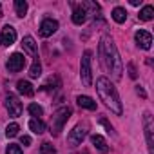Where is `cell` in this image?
Masks as SVG:
<instances>
[{
	"label": "cell",
	"mask_w": 154,
	"mask_h": 154,
	"mask_svg": "<svg viewBox=\"0 0 154 154\" xmlns=\"http://www.w3.org/2000/svg\"><path fill=\"white\" fill-rule=\"evenodd\" d=\"M24 65H26V58H24L22 53H13L8 60V63H6L9 72H18V71L24 69Z\"/></svg>",
	"instance_id": "obj_7"
},
{
	"label": "cell",
	"mask_w": 154,
	"mask_h": 154,
	"mask_svg": "<svg viewBox=\"0 0 154 154\" xmlns=\"http://www.w3.org/2000/svg\"><path fill=\"white\" fill-rule=\"evenodd\" d=\"M143 129H145V138H147V147L149 152H154V123H152V116L150 112H145L143 116Z\"/></svg>",
	"instance_id": "obj_6"
},
{
	"label": "cell",
	"mask_w": 154,
	"mask_h": 154,
	"mask_svg": "<svg viewBox=\"0 0 154 154\" xmlns=\"http://www.w3.org/2000/svg\"><path fill=\"white\" fill-rule=\"evenodd\" d=\"M18 131H20L18 123H9V125L6 127V136H8V138H15V136L18 134Z\"/></svg>",
	"instance_id": "obj_23"
},
{
	"label": "cell",
	"mask_w": 154,
	"mask_h": 154,
	"mask_svg": "<svg viewBox=\"0 0 154 154\" xmlns=\"http://www.w3.org/2000/svg\"><path fill=\"white\" fill-rule=\"evenodd\" d=\"M98 54H100V62L103 65V69L107 72H111L112 78L120 80L122 72H123V63L120 58V53L112 42V38L109 35H103L100 38V47H98Z\"/></svg>",
	"instance_id": "obj_1"
},
{
	"label": "cell",
	"mask_w": 154,
	"mask_h": 154,
	"mask_svg": "<svg viewBox=\"0 0 154 154\" xmlns=\"http://www.w3.org/2000/svg\"><path fill=\"white\" fill-rule=\"evenodd\" d=\"M17 89H18V93L24 94V96H33V94H35V89H33L31 82H27V80H18Z\"/></svg>",
	"instance_id": "obj_13"
},
{
	"label": "cell",
	"mask_w": 154,
	"mask_h": 154,
	"mask_svg": "<svg viewBox=\"0 0 154 154\" xmlns=\"http://www.w3.org/2000/svg\"><path fill=\"white\" fill-rule=\"evenodd\" d=\"M85 20H87V13L82 9V6L74 8V11H72V22L76 26H82V24H85Z\"/></svg>",
	"instance_id": "obj_15"
},
{
	"label": "cell",
	"mask_w": 154,
	"mask_h": 154,
	"mask_svg": "<svg viewBox=\"0 0 154 154\" xmlns=\"http://www.w3.org/2000/svg\"><path fill=\"white\" fill-rule=\"evenodd\" d=\"M15 11H17V17H26V13H27L26 0H15Z\"/></svg>",
	"instance_id": "obj_21"
},
{
	"label": "cell",
	"mask_w": 154,
	"mask_h": 154,
	"mask_svg": "<svg viewBox=\"0 0 154 154\" xmlns=\"http://www.w3.org/2000/svg\"><path fill=\"white\" fill-rule=\"evenodd\" d=\"M85 136H87V125L84 123H80V125H76L71 132H69V136H67V143L71 145V147H76V145H80L84 140H85Z\"/></svg>",
	"instance_id": "obj_5"
},
{
	"label": "cell",
	"mask_w": 154,
	"mask_h": 154,
	"mask_svg": "<svg viewBox=\"0 0 154 154\" xmlns=\"http://www.w3.org/2000/svg\"><path fill=\"white\" fill-rule=\"evenodd\" d=\"M91 51H85L84 56H82V62H80V78L84 82L85 87H89L93 84V71H91Z\"/></svg>",
	"instance_id": "obj_4"
},
{
	"label": "cell",
	"mask_w": 154,
	"mask_h": 154,
	"mask_svg": "<svg viewBox=\"0 0 154 154\" xmlns=\"http://www.w3.org/2000/svg\"><path fill=\"white\" fill-rule=\"evenodd\" d=\"M129 76H131V78H136V69H134L132 63H129Z\"/></svg>",
	"instance_id": "obj_27"
},
{
	"label": "cell",
	"mask_w": 154,
	"mask_h": 154,
	"mask_svg": "<svg viewBox=\"0 0 154 154\" xmlns=\"http://www.w3.org/2000/svg\"><path fill=\"white\" fill-rule=\"evenodd\" d=\"M136 93H138V94H140V96H141V98H147V93H145V91H143V89H141V87H140V85H138V87H136Z\"/></svg>",
	"instance_id": "obj_28"
},
{
	"label": "cell",
	"mask_w": 154,
	"mask_h": 154,
	"mask_svg": "<svg viewBox=\"0 0 154 154\" xmlns=\"http://www.w3.org/2000/svg\"><path fill=\"white\" fill-rule=\"evenodd\" d=\"M69 118H71V109H69V107H60V109L53 114V120H51V134H53V136H58Z\"/></svg>",
	"instance_id": "obj_3"
},
{
	"label": "cell",
	"mask_w": 154,
	"mask_h": 154,
	"mask_svg": "<svg viewBox=\"0 0 154 154\" xmlns=\"http://www.w3.org/2000/svg\"><path fill=\"white\" fill-rule=\"evenodd\" d=\"M0 17H2V6H0Z\"/></svg>",
	"instance_id": "obj_31"
},
{
	"label": "cell",
	"mask_w": 154,
	"mask_h": 154,
	"mask_svg": "<svg viewBox=\"0 0 154 154\" xmlns=\"http://www.w3.org/2000/svg\"><path fill=\"white\" fill-rule=\"evenodd\" d=\"M29 129H31L35 134H42V132L45 131V123H44L40 118H33V120L29 122Z\"/></svg>",
	"instance_id": "obj_18"
},
{
	"label": "cell",
	"mask_w": 154,
	"mask_h": 154,
	"mask_svg": "<svg viewBox=\"0 0 154 154\" xmlns=\"http://www.w3.org/2000/svg\"><path fill=\"white\" fill-rule=\"evenodd\" d=\"M91 141H93V145H94L102 154L109 152V145H107V141L103 140V136H100V134H93V136H91Z\"/></svg>",
	"instance_id": "obj_12"
},
{
	"label": "cell",
	"mask_w": 154,
	"mask_h": 154,
	"mask_svg": "<svg viewBox=\"0 0 154 154\" xmlns=\"http://www.w3.org/2000/svg\"><path fill=\"white\" fill-rule=\"evenodd\" d=\"M40 74H42V63H40V58H38V56H35L33 65L29 67V76H31V78H38Z\"/></svg>",
	"instance_id": "obj_19"
},
{
	"label": "cell",
	"mask_w": 154,
	"mask_h": 154,
	"mask_svg": "<svg viewBox=\"0 0 154 154\" xmlns=\"http://www.w3.org/2000/svg\"><path fill=\"white\" fill-rule=\"evenodd\" d=\"M134 38H136L138 47H141V49H145V51L150 49V45H152V36H150L149 31H145V29H138L136 35H134Z\"/></svg>",
	"instance_id": "obj_10"
},
{
	"label": "cell",
	"mask_w": 154,
	"mask_h": 154,
	"mask_svg": "<svg viewBox=\"0 0 154 154\" xmlns=\"http://www.w3.org/2000/svg\"><path fill=\"white\" fill-rule=\"evenodd\" d=\"M111 17H112V20H114V22L123 24V22L127 20V11H125L123 8H114V9H112V13H111Z\"/></svg>",
	"instance_id": "obj_17"
},
{
	"label": "cell",
	"mask_w": 154,
	"mask_h": 154,
	"mask_svg": "<svg viewBox=\"0 0 154 154\" xmlns=\"http://www.w3.org/2000/svg\"><path fill=\"white\" fill-rule=\"evenodd\" d=\"M76 103H78L80 107H84V109H89V111H94L96 109V102L91 96H85V94H82V96L76 98Z\"/></svg>",
	"instance_id": "obj_14"
},
{
	"label": "cell",
	"mask_w": 154,
	"mask_h": 154,
	"mask_svg": "<svg viewBox=\"0 0 154 154\" xmlns=\"http://www.w3.org/2000/svg\"><path fill=\"white\" fill-rule=\"evenodd\" d=\"M27 111H29V114L35 116V118H40V116L44 114V109H42L38 103H31V105L27 107Z\"/></svg>",
	"instance_id": "obj_22"
},
{
	"label": "cell",
	"mask_w": 154,
	"mask_h": 154,
	"mask_svg": "<svg viewBox=\"0 0 154 154\" xmlns=\"http://www.w3.org/2000/svg\"><path fill=\"white\" fill-rule=\"evenodd\" d=\"M22 45H24V51L26 53H29L31 56H36V42H35L33 36H26L22 40Z\"/></svg>",
	"instance_id": "obj_16"
},
{
	"label": "cell",
	"mask_w": 154,
	"mask_h": 154,
	"mask_svg": "<svg viewBox=\"0 0 154 154\" xmlns=\"http://www.w3.org/2000/svg\"><path fill=\"white\" fill-rule=\"evenodd\" d=\"M20 143L26 145V147H29V145H31V138H29V136H22V138H20Z\"/></svg>",
	"instance_id": "obj_26"
},
{
	"label": "cell",
	"mask_w": 154,
	"mask_h": 154,
	"mask_svg": "<svg viewBox=\"0 0 154 154\" xmlns=\"http://www.w3.org/2000/svg\"><path fill=\"white\" fill-rule=\"evenodd\" d=\"M96 91H98L100 100H102L114 114H122V102H120L118 91H116V87L111 84V80L107 78V76H100V78L96 80Z\"/></svg>",
	"instance_id": "obj_2"
},
{
	"label": "cell",
	"mask_w": 154,
	"mask_h": 154,
	"mask_svg": "<svg viewBox=\"0 0 154 154\" xmlns=\"http://www.w3.org/2000/svg\"><path fill=\"white\" fill-rule=\"evenodd\" d=\"M131 4H132V6H140V4H141V0H131Z\"/></svg>",
	"instance_id": "obj_30"
},
{
	"label": "cell",
	"mask_w": 154,
	"mask_h": 154,
	"mask_svg": "<svg viewBox=\"0 0 154 154\" xmlns=\"http://www.w3.org/2000/svg\"><path fill=\"white\" fill-rule=\"evenodd\" d=\"M102 125H105V127H107V131H109V132H112V125H111L107 120H102Z\"/></svg>",
	"instance_id": "obj_29"
},
{
	"label": "cell",
	"mask_w": 154,
	"mask_h": 154,
	"mask_svg": "<svg viewBox=\"0 0 154 154\" xmlns=\"http://www.w3.org/2000/svg\"><path fill=\"white\" fill-rule=\"evenodd\" d=\"M140 20H143V22H149V20H152L154 18V8L152 6H145L141 11H140Z\"/></svg>",
	"instance_id": "obj_20"
},
{
	"label": "cell",
	"mask_w": 154,
	"mask_h": 154,
	"mask_svg": "<svg viewBox=\"0 0 154 154\" xmlns=\"http://www.w3.org/2000/svg\"><path fill=\"white\" fill-rule=\"evenodd\" d=\"M6 109H8L9 116H13V118H18L22 114V103H20V100L15 94H8L6 96Z\"/></svg>",
	"instance_id": "obj_8"
},
{
	"label": "cell",
	"mask_w": 154,
	"mask_h": 154,
	"mask_svg": "<svg viewBox=\"0 0 154 154\" xmlns=\"http://www.w3.org/2000/svg\"><path fill=\"white\" fill-rule=\"evenodd\" d=\"M40 152H42V154H56V149H54L49 141H45V143H42Z\"/></svg>",
	"instance_id": "obj_24"
},
{
	"label": "cell",
	"mask_w": 154,
	"mask_h": 154,
	"mask_svg": "<svg viewBox=\"0 0 154 154\" xmlns=\"http://www.w3.org/2000/svg\"><path fill=\"white\" fill-rule=\"evenodd\" d=\"M6 154H22V149H20V145L9 143V145H8V149H6Z\"/></svg>",
	"instance_id": "obj_25"
},
{
	"label": "cell",
	"mask_w": 154,
	"mask_h": 154,
	"mask_svg": "<svg viewBox=\"0 0 154 154\" xmlns=\"http://www.w3.org/2000/svg\"><path fill=\"white\" fill-rule=\"evenodd\" d=\"M15 40H17V29L13 26H9V24L4 26L2 35H0V44H2L4 47H9V45L15 44Z\"/></svg>",
	"instance_id": "obj_9"
},
{
	"label": "cell",
	"mask_w": 154,
	"mask_h": 154,
	"mask_svg": "<svg viewBox=\"0 0 154 154\" xmlns=\"http://www.w3.org/2000/svg\"><path fill=\"white\" fill-rule=\"evenodd\" d=\"M56 31H58V22L53 20V18H45V20L40 24V35H42L44 38L53 36Z\"/></svg>",
	"instance_id": "obj_11"
}]
</instances>
